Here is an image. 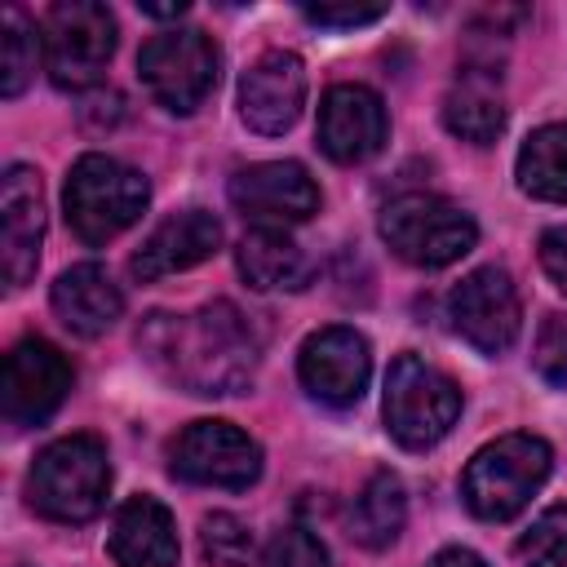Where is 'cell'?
<instances>
[{
	"instance_id": "cell-1",
	"label": "cell",
	"mask_w": 567,
	"mask_h": 567,
	"mask_svg": "<svg viewBox=\"0 0 567 567\" xmlns=\"http://www.w3.org/2000/svg\"><path fill=\"white\" fill-rule=\"evenodd\" d=\"M137 346L159 377L199 399H230L252 385L257 337L230 301L199 306L190 315L155 310L137 328Z\"/></svg>"
},
{
	"instance_id": "cell-2",
	"label": "cell",
	"mask_w": 567,
	"mask_h": 567,
	"mask_svg": "<svg viewBox=\"0 0 567 567\" xmlns=\"http://www.w3.org/2000/svg\"><path fill=\"white\" fill-rule=\"evenodd\" d=\"M106 492H111V461L102 439L93 434H66L49 443L27 474L31 509L53 523H89L93 514H102Z\"/></svg>"
},
{
	"instance_id": "cell-3",
	"label": "cell",
	"mask_w": 567,
	"mask_h": 567,
	"mask_svg": "<svg viewBox=\"0 0 567 567\" xmlns=\"http://www.w3.org/2000/svg\"><path fill=\"white\" fill-rule=\"evenodd\" d=\"M554 470V452L536 434H505L487 447H478L461 474V496L474 518L483 523H509L527 509V501L545 487Z\"/></svg>"
},
{
	"instance_id": "cell-4",
	"label": "cell",
	"mask_w": 567,
	"mask_h": 567,
	"mask_svg": "<svg viewBox=\"0 0 567 567\" xmlns=\"http://www.w3.org/2000/svg\"><path fill=\"white\" fill-rule=\"evenodd\" d=\"M151 199V186L137 168L111 159V155H80L62 186L66 226L84 244H106L124 235Z\"/></svg>"
},
{
	"instance_id": "cell-5",
	"label": "cell",
	"mask_w": 567,
	"mask_h": 567,
	"mask_svg": "<svg viewBox=\"0 0 567 567\" xmlns=\"http://www.w3.org/2000/svg\"><path fill=\"white\" fill-rule=\"evenodd\" d=\"M377 230L394 257H403L408 266H421V270L461 261L478 239V226L461 204H452L443 195H425V190L390 199L381 208Z\"/></svg>"
},
{
	"instance_id": "cell-6",
	"label": "cell",
	"mask_w": 567,
	"mask_h": 567,
	"mask_svg": "<svg viewBox=\"0 0 567 567\" xmlns=\"http://www.w3.org/2000/svg\"><path fill=\"white\" fill-rule=\"evenodd\" d=\"M385 430L399 447L425 452L434 447L461 416V390L447 372L416 354H399L385 372Z\"/></svg>"
},
{
	"instance_id": "cell-7",
	"label": "cell",
	"mask_w": 567,
	"mask_h": 567,
	"mask_svg": "<svg viewBox=\"0 0 567 567\" xmlns=\"http://www.w3.org/2000/svg\"><path fill=\"white\" fill-rule=\"evenodd\" d=\"M217 71H221V53L213 35H204L199 27L159 31L137 53V75L146 93L173 115H195L217 89Z\"/></svg>"
},
{
	"instance_id": "cell-8",
	"label": "cell",
	"mask_w": 567,
	"mask_h": 567,
	"mask_svg": "<svg viewBox=\"0 0 567 567\" xmlns=\"http://www.w3.org/2000/svg\"><path fill=\"white\" fill-rule=\"evenodd\" d=\"M44 71L58 89H93L115 53V18L97 0H58L44 22Z\"/></svg>"
},
{
	"instance_id": "cell-9",
	"label": "cell",
	"mask_w": 567,
	"mask_h": 567,
	"mask_svg": "<svg viewBox=\"0 0 567 567\" xmlns=\"http://www.w3.org/2000/svg\"><path fill=\"white\" fill-rule=\"evenodd\" d=\"M168 470L182 483L244 492L261 478V447L230 421H190L168 447Z\"/></svg>"
},
{
	"instance_id": "cell-10",
	"label": "cell",
	"mask_w": 567,
	"mask_h": 567,
	"mask_svg": "<svg viewBox=\"0 0 567 567\" xmlns=\"http://www.w3.org/2000/svg\"><path fill=\"white\" fill-rule=\"evenodd\" d=\"M447 319H452L456 337L465 346H474L478 354H505L518 337V323H523L514 279L501 266L470 270L447 297Z\"/></svg>"
},
{
	"instance_id": "cell-11",
	"label": "cell",
	"mask_w": 567,
	"mask_h": 567,
	"mask_svg": "<svg viewBox=\"0 0 567 567\" xmlns=\"http://www.w3.org/2000/svg\"><path fill=\"white\" fill-rule=\"evenodd\" d=\"M71 390V363L62 359L58 346L44 337H27L9 350L4 359V381H0V403L9 425H40L58 412V403Z\"/></svg>"
},
{
	"instance_id": "cell-12",
	"label": "cell",
	"mask_w": 567,
	"mask_h": 567,
	"mask_svg": "<svg viewBox=\"0 0 567 567\" xmlns=\"http://www.w3.org/2000/svg\"><path fill=\"white\" fill-rule=\"evenodd\" d=\"M297 377H301L310 399H319L328 408H350V403L363 399L368 377H372L368 341L354 328H341V323L319 328L301 341Z\"/></svg>"
},
{
	"instance_id": "cell-13",
	"label": "cell",
	"mask_w": 567,
	"mask_h": 567,
	"mask_svg": "<svg viewBox=\"0 0 567 567\" xmlns=\"http://www.w3.org/2000/svg\"><path fill=\"white\" fill-rule=\"evenodd\" d=\"M44 244V186L27 164H9L0 177V275L22 288L35 275Z\"/></svg>"
},
{
	"instance_id": "cell-14",
	"label": "cell",
	"mask_w": 567,
	"mask_h": 567,
	"mask_svg": "<svg viewBox=\"0 0 567 567\" xmlns=\"http://www.w3.org/2000/svg\"><path fill=\"white\" fill-rule=\"evenodd\" d=\"M306 106V66L297 53L288 49H270L261 53L244 80H239V120L261 133V137H279L301 120Z\"/></svg>"
},
{
	"instance_id": "cell-15",
	"label": "cell",
	"mask_w": 567,
	"mask_h": 567,
	"mask_svg": "<svg viewBox=\"0 0 567 567\" xmlns=\"http://www.w3.org/2000/svg\"><path fill=\"white\" fill-rule=\"evenodd\" d=\"M390 137L385 102L368 84H332L319 102V151L337 164L372 159Z\"/></svg>"
},
{
	"instance_id": "cell-16",
	"label": "cell",
	"mask_w": 567,
	"mask_h": 567,
	"mask_svg": "<svg viewBox=\"0 0 567 567\" xmlns=\"http://www.w3.org/2000/svg\"><path fill=\"white\" fill-rule=\"evenodd\" d=\"M230 204L252 221H306L319 213V186L315 177L292 159H266L248 164L230 177Z\"/></svg>"
},
{
	"instance_id": "cell-17",
	"label": "cell",
	"mask_w": 567,
	"mask_h": 567,
	"mask_svg": "<svg viewBox=\"0 0 567 567\" xmlns=\"http://www.w3.org/2000/svg\"><path fill=\"white\" fill-rule=\"evenodd\" d=\"M217 248H221V221L208 208H182V213L164 217L142 239V248L133 252L128 270L142 284H155L164 275H177V270H190V266L208 261Z\"/></svg>"
},
{
	"instance_id": "cell-18",
	"label": "cell",
	"mask_w": 567,
	"mask_h": 567,
	"mask_svg": "<svg viewBox=\"0 0 567 567\" xmlns=\"http://www.w3.org/2000/svg\"><path fill=\"white\" fill-rule=\"evenodd\" d=\"M106 549L115 567H177V527L155 496H128L115 518Z\"/></svg>"
},
{
	"instance_id": "cell-19",
	"label": "cell",
	"mask_w": 567,
	"mask_h": 567,
	"mask_svg": "<svg viewBox=\"0 0 567 567\" xmlns=\"http://www.w3.org/2000/svg\"><path fill=\"white\" fill-rule=\"evenodd\" d=\"M53 315L75 337L93 341L106 328H115V319L124 315V292L97 261H80L71 270H62L58 284H53Z\"/></svg>"
},
{
	"instance_id": "cell-20",
	"label": "cell",
	"mask_w": 567,
	"mask_h": 567,
	"mask_svg": "<svg viewBox=\"0 0 567 567\" xmlns=\"http://www.w3.org/2000/svg\"><path fill=\"white\" fill-rule=\"evenodd\" d=\"M239 275L257 292H297L310 284V257L297 239H288L279 226H257L235 248Z\"/></svg>"
},
{
	"instance_id": "cell-21",
	"label": "cell",
	"mask_w": 567,
	"mask_h": 567,
	"mask_svg": "<svg viewBox=\"0 0 567 567\" xmlns=\"http://www.w3.org/2000/svg\"><path fill=\"white\" fill-rule=\"evenodd\" d=\"M443 124L470 146H492L505 128V97L487 66L461 71V80L443 97Z\"/></svg>"
},
{
	"instance_id": "cell-22",
	"label": "cell",
	"mask_w": 567,
	"mask_h": 567,
	"mask_svg": "<svg viewBox=\"0 0 567 567\" xmlns=\"http://www.w3.org/2000/svg\"><path fill=\"white\" fill-rule=\"evenodd\" d=\"M403 523H408V492H403L399 474L377 470L350 505V536L363 549H385L399 540Z\"/></svg>"
},
{
	"instance_id": "cell-23",
	"label": "cell",
	"mask_w": 567,
	"mask_h": 567,
	"mask_svg": "<svg viewBox=\"0 0 567 567\" xmlns=\"http://www.w3.org/2000/svg\"><path fill=\"white\" fill-rule=\"evenodd\" d=\"M514 177L523 195L545 204H567V120L536 128L514 159Z\"/></svg>"
},
{
	"instance_id": "cell-24",
	"label": "cell",
	"mask_w": 567,
	"mask_h": 567,
	"mask_svg": "<svg viewBox=\"0 0 567 567\" xmlns=\"http://www.w3.org/2000/svg\"><path fill=\"white\" fill-rule=\"evenodd\" d=\"M40 53H44V40L35 35V27L18 9H4L0 18V93L4 97H18L27 89Z\"/></svg>"
},
{
	"instance_id": "cell-25",
	"label": "cell",
	"mask_w": 567,
	"mask_h": 567,
	"mask_svg": "<svg viewBox=\"0 0 567 567\" xmlns=\"http://www.w3.org/2000/svg\"><path fill=\"white\" fill-rule=\"evenodd\" d=\"M199 545H204V558L213 567H248L257 558L252 527L239 523L235 514H208L199 523Z\"/></svg>"
},
{
	"instance_id": "cell-26",
	"label": "cell",
	"mask_w": 567,
	"mask_h": 567,
	"mask_svg": "<svg viewBox=\"0 0 567 567\" xmlns=\"http://www.w3.org/2000/svg\"><path fill=\"white\" fill-rule=\"evenodd\" d=\"M518 563L523 567H567V505L545 509L518 536Z\"/></svg>"
},
{
	"instance_id": "cell-27",
	"label": "cell",
	"mask_w": 567,
	"mask_h": 567,
	"mask_svg": "<svg viewBox=\"0 0 567 567\" xmlns=\"http://www.w3.org/2000/svg\"><path fill=\"white\" fill-rule=\"evenodd\" d=\"M536 372L549 385H567V310L545 315L540 332H536V350H532Z\"/></svg>"
},
{
	"instance_id": "cell-28",
	"label": "cell",
	"mask_w": 567,
	"mask_h": 567,
	"mask_svg": "<svg viewBox=\"0 0 567 567\" xmlns=\"http://www.w3.org/2000/svg\"><path fill=\"white\" fill-rule=\"evenodd\" d=\"M261 567H328V549L315 532L306 527H284L270 545H266V563Z\"/></svg>"
},
{
	"instance_id": "cell-29",
	"label": "cell",
	"mask_w": 567,
	"mask_h": 567,
	"mask_svg": "<svg viewBox=\"0 0 567 567\" xmlns=\"http://www.w3.org/2000/svg\"><path fill=\"white\" fill-rule=\"evenodd\" d=\"M315 27H368L377 18H385V4H306L301 9Z\"/></svg>"
},
{
	"instance_id": "cell-30",
	"label": "cell",
	"mask_w": 567,
	"mask_h": 567,
	"mask_svg": "<svg viewBox=\"0 0 567 567\" xmlns=\"http://www.w3.org/2000/svg\"><path fill=\"white\" fill-rule=\"evenodd\" d=\"M540 266L554 279V288L567 292V226H549L540 235Z\"/></svg>"
},
{
	"instance_id": "cell-31",
	"label": "cell",
	"mask_w": 567,
	"mask_h": 567,
	"mask_svg": "<svg viewBox=\"0 0 567 567\" xmlns=\"http://www.w3.org/2000/svg\"><path fill=\"white\" fill-rule=\"evenodd\" d=\"M425 567H487V563H483V558H478L474 549H461V545H447V549H439V554H434V558H430Z\"/></svg>"
},
{
	"instance_id": "cell-32",
	"label": "cell",
	"mask_w": 567,
	"mask_h": 567,
	"mask_svg": "<svg viewBox=\"0 0 567 567\" xmlns=\"http://www.w3.org/2000/svg\"><path fill=\"white\" fill-rule=\"evenodd\" d=\"M142 13H151V18H182L186 0H177V4H142Z\"/></svg>"
}]
</instances>
